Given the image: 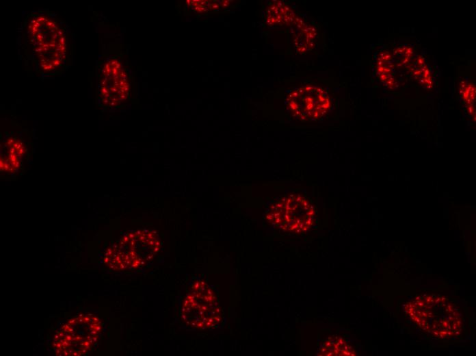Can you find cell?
<instances>
[{
    "mask_svg": "<svg viewBox=\"0 0 476 356\" xmlns=\"http://www.w3.org/2000/svg\"><path fill=\"white\" fill-rule=\"evenodd\" d=\"M20 47L27 68L37 75H60L72 64L73 34L49 9L26 14L20 28Z\"/></svg>",
    "mask_w": 476,
    "mask_h": 356,
    "instance_id": "6da1fadb",
    "label": "cell"
},
{
    "mask_svg": "<svg viewBox=\"0 0 476 356\" xmlns=\"http://www.w3.org/2000/svg\"><path fill=\"white\" fill-rule=\"evenodd\" d=\"M412 319L427 332L438 338H451L460 332V315L445 298L424 295L408 304Z\"/></svg>",
    "mask_w": 476,
    "mask_h": 356,
    "instance_id": "7a4b0ae2",
    "label": "cell"
},
{
    "mask_svg": "<svg viewBox=\"0 0 476 356\" xmlns=\"http://www.w3.org/2000/svg\"><path fill=\"white\" fill-rule=\"evenodd\" d=\"M100 319L92 314H79L56 332L53 347L59 355H83L93 348L101 334Z\"/></svg>",
    "mask_w": 476,
    "mask_h": 356,
    "instance_id": "3957f363",
    "label": "cell"
},
{
    "mask_svg": "<svg viewBox=\"0 0 476 356\" xmlns=\"http://www.w3.org/2000/svg\"><path fill=\"white\" fill-rule=\"evenodd\" d=\"M157 235L150 231H137L124 236L118 244L106 252L105 263L114 270L137 268L151 259L159 251Z\"/></svg>",
    "mask_w": 476,
    "mask_h": 356,
    "instance_id": "277c9868",
    "label": "cell"
},
{
    "mask_svg": "<svg viewBox=\"0 0 476 356\" xmlns=\"http://www.w3.org/2000/svg\"><path fill=\"white\" fill-rule=\"evenodd\" d=\"M96 101L102 107H114L129 97V78L117 57L101 58L96 63Z\"/></svg>",
    "mask_w": 476,
    "mask_h": 356,
    "instance_id": "5b68a950",
    "label": "cell"
},
{
    "mask_svg": "<svg viewBox=\"0 0 476 356\" xmlns=\"http://www.w3.org/2000/svg\"><path fill=\"white\" fill-rule=\"evenodd\" d=\"M182 316L188 325L198 329L212 327L220 321L216 298L204 283L195 287L186 296Z\"/></svg>",
    "mask_w": 476,
    "mask_h": 356,
    "instance_id": "8992f818",
    "label": "cell"
},
{
    "mask_svg": "<svg viewBox=\"0 0 476 356\" xmlns=\"http://www.w3.org/2000/svg\"><path fill=\"white\" fill-rule=\"evenodd\" d=\"M313 210L308 201L292 196L276 203L267 215L274 225L285 231L298 232L309 228L313 223Z\"/></svg>",
    "mask_w": 476,
    "mask_h": 356,
    "instance_id": "52a82bcc",
    "label": "cell"
}]
</instances>
